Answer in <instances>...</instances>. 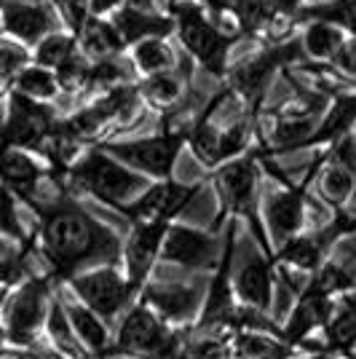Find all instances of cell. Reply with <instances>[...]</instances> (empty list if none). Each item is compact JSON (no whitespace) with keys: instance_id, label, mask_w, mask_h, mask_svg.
Returning a JSON list of instances; mask_svg holds the SVG:
<instances>
[{"instance_id":"31","label":"cell","mask_w":356,"mask_h":359,"mask_svg":"<svg viewBox=\"0 0 356 359\" xmlns=\"http://www.w3.org/2000/svg\"><path fill=\"white\" fill-rule=\"evenodd\" d=\"M324 335L329 348L335 351H351L356 346V303L343 300L341 306L332 309V316L327 319Z\"/></svg>"},{"instance_id":"33","label":"cell","mask_w":356,"mask_h":359,"mask_svg":"<svg viewBox=\"0 0 356 359\" xmlns=\"http://www.w3.org/2000/svg\"><path fill=\"white\" fill-rule=\"evenodd\" d=\"M303 16L311 22L335 25L343 32H351V38H356V0H332L324 6H311Z\"/></svg>"},{"instance_id":"12","label":"cell","mask_w":356,"mask_h":359,"mask_svg":"<svg viewBox=\"0 0 356 359\" xmlns=\"http://www.w3.org/2000/svg\"><path fill=\"white\" fill-rule=\"evenodd\" d=\"M161 257L166 263H177L182 269H217L223 260V247L214 236H209L191 225H169L161 244Z\"/></svg>"},{"instance_id":"1","label":"cell","mask_w":356,"mask_h":359,"mask_svg":"<svg viewBox=\"0 0 356 359\" xmlns=\"http://www.w3.org/2000/svg\"><path fill=\"white\" fill-rule=\"evenodd\" d=\"M38 215L43 255L62 279H73L89 266H113L121 257L118 236L70 198L62 196Z\"/></svg>"},{"instance_id":"41","label":"cell","mask_w":356,"mask_h":359,"mask_svg":"<svg viewBox=\"0 0 356 359\" xmlns=\"http://www.w3.org/2000/svg\"><path fill=\"white\" fill-rule=\"evenodd\" d=\"M308 359H332V357H322V354H316V357H308Z\"/></svg>"},{"instance_id":"35","label":"cell","mask_w":356,"mask_h":359,"mask_svg":"<svg viewBox=\"0 0 356 359\" xmlns=\"http://www.w3.org/2000/svg\"><path fill=\"white\" fill-rule=\"evenodd\" d=\"M311 282L324 295H329V298H335L338 292H345V290H351L354 287V276L348 273V271L343 269V266H335V263H324L322 269L316 271L311 276Z\"/></svg>"},{"instance_id":"6","label":"cell","mask_w":356,"mask_h":359,"mask_svg":"<svg viewBox=\"0 0 356 359\" xmlns=\"http://www.w3.org/2000/svg\"><path fill=\"white\" fill-rule=\"evenodd\" d=\"M57 116L46 102H35L22 94H8V110L0 126V145L19 150H43L57 129Z\"/></svg>"},{"instance_id":"14","label":"cell","mask_w":356,"mask_h":359,"mask_svg":"<svg viewBox=\"0 0 356 359\" xmlns=\"http://www.w3.org/2000/svg\"><path fill=\"white\" fill-rule=\"evenodd\" d=\"M169 225L172 223H134L132 236L123 247L126 279H129L134 292L145 287L153 263L161 257V244Z\"/></svg>"},{"instance_id":"17","label":"cell","mask_w":356,"mask_h":359,"mask_svg":"<svg viewBox=\"0 0 356 359\" xmlns=\"http://www.w3.org/2000/svg\"><path fill=\"white\" fill-rule=\"evenodd\" d=\"M332 309H335V298L324 295L319 287L308 279L306 290L297 295L295 306L289 311V319L282 330V341L287 346L297 344L303 338H308V332L316 327H324L327 319L332 316Z\"/></svg>"},{"instance_id":"34","label":"cell","mask_w":356,"mask_h":359,"mask_svg":"<svg viewBox=\"0 0 356 359\" xmlns=\"http://www.w3.org/2000/svg\"><path fill=\"white\" fill-rule=\"evenodd\" d=\"M233 354V341L217 332H201L188 346V359H228Z\"/></svg>"},{"instance_id":"19","label":"cell","mask_w":356,"mask_h":359,"mask_svg":"<svg viewBox=\"0 0 356 359\" xmlns=\"http://www.w3.org/2000/svg\"><path fill=\"white\" fill-rule=\"evenodd\" d=\"M233 295L241 300V306L263 311L266 314L273 300V269L266 257L247 260L236 273H231Z\"/></svg>"},{"instance_id":"36","label":"cell","mask_w":356,"mask_h":359,"mask_svg":"<svg viewBox=\"0 0 356 359\" xmlns=\"http://www.w3.org/2000/svg\"><path fill=\"white\" fill-rule=\"evenodd\" d=\"M0 233L11 236V239H22V228L16 220V207H14V194L8 188L0 185Z\"/></svg>"},{"instance_id":"40","label":"cell","mask_w":356,"mask_h":359,"mask_svg":"<svg viewBox=\"0 0 356 359\" xmlns=\"http://www.w3.org/2000/svg\"><path fill=\"white\" fill-rule=\"evenodd\" d=\"M273 3H276V6H282V8H289V11H295L300 0H273Z\"/></svg>"},{"instance_id":"42","label":"cell","mask_w":356,"mask_h":359,"mask_svg":"<svg viewBox=\"0 0 356 359\" xmlns=\"http://www.w3.org/2000/svg\"><path fill=\"white\" fill-rule=\"evenodd\" d=\"M169 3H174V0H169Z\"/></svg>"},{"instance_id":"3","label":"cell","mask_w":356,"mask_h":359,"mask_svg":"<svg viewBox=\"0 0 356 359\" xmlns=\"http://www.w3.org/2000/svg\"><path fill=\"white\" fill-rule=\"evenodd\" d=\"M188 145V132L185 129H166L161 135L139 137V140H104L100 142V148L113 156L116 161H121L123 166H129L132 172L150 177L156 182L172 180L174 164H177L179 153Z\"/></svg>"},{"instance_id":"27","label":"cell","mask_w":356,"mask_h":359,"mask_svg":"<svg viewBox=\"0 0 356 359\" xmlns=\"http://www.w3.org/2000/svg\"><path fill=\"white\" fill-rule=\"evenodd\" d=\"M139 97H142L150 107L166 113V110H172V107H177L179 102H182L185 86H182V78H179L174 70H169V73H158V75L145 78L142 86H139Z\"/></svg>"},{"instance_id":"24","label":"cell","mask_w":356,"mask_h":359,"mask_svg":"<svg viewBox=\"0 0 356 359\" xmlns=\"http://www.w3.org/2000/svg\"><path fill=\"white\" fill-rule=\"evenodd\" d=\"M313 180H316V185H319L322 198H324L329 207H335V210H343V207L356 196L354 177H351L332 156H324V158L316 161Z\"/></svg>"},{"instance_id":"28","label":"cell","mask_w":356,"mask_h":359,"mask_svg":"<svg viewBox=\"0 0 356 359\" xmlns=\"http://www.w3.org/2000/svg\"><path fill=\"white\" fill-rule=\"evenodd\" d=\"M348 35L327 22H308V27L300 38V48L311 57L313 62H332V57L338 54V48L343 46Z\"/></svg>"},{"instance_id":"39","label":"cell","mask_w":356,"mask_h":359,"mask_svg":"<svg viewBox=\"0 0 356 359\" xmlns=\"http://www.w3.org/2000/svg\"><path fill=\"white\" fill-rule=\"evenodd\" d=\"M335 70H341L348 78H356V38H345L343 46L338 48V54L329 62Z\"/></svg>"},{"instance_id":"25","label":"cell","mask_w":356,"mask_h":359,"mask_svg":"<svg viewBox=\"0 0 356 359\" xmlns=\"http://www.w3.org/2000/svg\"><path fill=\"white\" fill-rule=\"evenodd\" d=\"M64 314L70 319V327H73L78 344L83 346L91 354H102L110 346V332L104 319L94 314L91 309H86L83 303H73V306H64Z\"/></svg>"},{"instance_id":"18","label":"cell","mask_w":356,"mask_h":359,"mask_svg":"<svg viewBox=\"0 0 356 359\" xmlns=\"http://www.w3.org/2000/svg\"><path fill=\"white\" fill-rule=\"evenodd\" d=\"M46 169L30 150L3 148L0 145V185L8 188L14 198L32 201L38 196V188L43 185Z\"/></svg>"},{"instance_id":"32","label":"cell","mask_w":356,"mask_h":359,"mask_svg":"<svg viewBox=\"0 0 356 359\" xmlns=\"http://www.w3.org/2000/svg\"><path fill=\"white\" fill-rule=\"evenodd\" d=\"M233 354L238 359H284L289 354V346L271 338L266 332L244 330V332L233 335Z\"/></svg>"},{"instance_id":"8","label":"cell","mask_w":356,"mask_h":359,"mask_svg":"<svg viewBox=\"0 0 356 359\" xmlns=\"http://www.w3.org/2000/svg\"><path fill=\"white\" fill-rule=\"evenodd\" d=\"M257 156L254 153H244L233 161H225L223 166H217L214 172V188L217 196L223 201V212L233 215H244L249 217L254 225V233L260 236V241H266V233L254 217V198H257Z\"/></svg>"},{"instance_id":"26","label":"cell","mask_w":356,"mask_h":359,"mask_svg":"<svg viewBox=\"0 0 356 359\" xmlns=\"http://www.w3.org/2000/svg\"><path fill=\"white\" fill-rule=\"evenodd\" d=\"M11 91L27 97V100H35V102H48L60 94V83H57V75L51 70H46L35 62H27L11 78Z\"/></svg>"},{"instance_id":"10","label":"cell","mask_w":356,"mask_h":359,"mask_svg":"<svg viewBox=\"0 0 356 359\" xmlns=\"http://www.w3.org/2000/svg\"><path fill=\"white\" fill-rule=\"evenodd\" d=\"M48 309H51V303H48V290L43 282H38V279L25 282L8 298L6 311H3V325H6L8 341L16 346L32 344L35 332L43 327Z\"/></svg>"},{"instance_id":"11","label":"cell","mask_w":356,"mask_h":359,"mask_svg":"<svg viewBox=\"0 0 356 359\" xmlns=\"http://www.w3.org/2000/svg\"><path fill=\"white\" fill-rule=\"evenodd\" d=\"M201 191V185H185L174 180L150 182V188L129 204L123 215L132 223H172L179 212L185 210Z\"/></svg>"},{"instance_id":"5","label":"cell","mask_w":356,"mask_h":359,"mask_svg":"<svg viewBox=\"0 0 356 359\" xmlns=\"http://www.w3.org/2000/svg\"><path fill=\"white\" fill-rule=\"evenodd\" d=\"M116 348L129 357L172 359L179 348V338L156 311H150L145 303H137L121 322Z\"/></svg>"},{"instance_id":"9","label":"cell","mask_w":356,"mask_h":359,"mask_svg":"<svg viewBox=\"0 0 356 359\" xmlns=\"http://www.w3.org/2000/svg\"><path fill=\"white\" fill-rule=\"evenodd\" d=\"M78 300L91 309L100 319H113L123 311V306L132 298V285L116 266H100L89 269L70 279Z\"/></svg>"},{"instance_id":"22","label":"cell","mask_w":356,"mask_h":359,"mask_svg":"<svg viewBox=\"0 0 356 359\" xmlns=\"http://www.w3.org/2000/svg\"><path fill=\"white\" fill-rule=\"evenodd\" d=\"M75 38H78L81 54L89 62L116 60V54H121V48L126 46L121 41L116 25L113 22H104V19H97V16H89L86 25L81 27V32Z\"/></svg>"},{"instance_id":"23","label":"cell","mask_w":356,"mask_h":359,"mask_svg":"<svg viewBox=\"0 0 356 359\" xmlns=\"http://www.w3.org/2000/svg\"><path fill=\"white\" fill-rule=\"evenodd\" d=\"M327 247L322 236L313 231V233H297L289 241H284L276 252V260L284 263L287 269L303 271V273H316V271L324 266V255Z\"/></svg>"},{"instance_id":"29","label":"cell","mask_w":356,"mask_h":359,"mask_svg":"<svg viewBox=\"0 0 356 359\" xmlns=\"http://www.w3.org/2000/svg\"><path fill=\"white\" fill-rule=\"evenodd\" d=\"M132 62L134 67L139 73L150 78V75H158V73H169L174 70V51L172 46L166 43V38H145L139 43L132 46Z\"/></svg>"},{"instance_id":"4","label":"cell","mask_w":356,"mask_h":359,"mask_svg":"<svg viewBox=\"0 0 356 359\" xmlns=\"http://www.w3.org/2000/svg\"><path fill=\"white\" fill-rule=\"evenodd\" d=\"M172 22L182 46L196 62H201L209 73L225 75L228 46L231 41L220 35L214 22L209 19L207 6L201 0H174L172 3Z\"/></svg>"},{"instance_id":"16","label":"cell","mask_w":356,"mask_h":359,"mask_svg":"<svg viewBox=\"0 0 356 359\" xmlns=\"http://www.w3.org/2000/svg\"><path fill=\"white\" fill-rule=\"evenodd\" d=\"M150 311L161 316L163 322H188L196 314H201L204 292L191 285H145L142 300Z\"/></svg>"},{"instance_id":"2","label":"cell","mask_w":356,"mask_h":359,"mask_svg":"<svg viewBox=\"0 0 356 359\" xmlns=\"http://www.w3.org/2000/svg\"><path fill=\"white\" fill-rule=\"evenodd\" d=\"M67 175L73 180V185H78L81 191H86L89 196L121 212L129 204H134L150 188L148 177H142V175L132 172L129 166L116 161L100 145L86 150L83 156H78L75 164H70V169H67Z\"/></svg>"},{"instance_id":"30","label":"cell","mask_w":356,"mask_h":359,"mask_svg":"<svg viewBox=\"0 0 356 359\" xmlns=\"http://www.w3.org/2000/svg\"><path fill=\"white\" fill-rule=\"evenodd\" d=\"M78 51L81 48H78V38H75L73 32L54 30L51 35H46L43 41L35 46L32 62L46 67V70H51V73H57L62 65H67Z\"/></svg>"},{"instance_id":"13","label":"cell","mask_w":356,"mask_h":359,"mask_svg":"<svg viewBox=\"0 0 356 359\" xmlns=\"http://www.w3.org/2000/svg\"><path fill=\"white\" fill-rule=\"evenodd\" d=\"M316 164L311 166L308 177L303 180L300 185H284L282 191L271 194L263 204V215H266L268 233L279 241L282 247L284 241H289L292 236L303 233V225H306V191L311 185Z\"/></svg>"},{"instance_id":"21","label":"cell","mask_w":356,"mask_h":359,"mask_svg":"<svg viewBox=\"0 0 356 359\" xmlns=\"http://www.w3.org/2000/svg\"><path fill=\"white\" fill-rule=\"evenodd\" d=\"M356 123V94H338L329 100L324 116L319 121L308 145H335L343 137H348L351 126Z\"/></svg>"},{"instance_id":"38","label":"cell","mask_w":356,"mask_h":359,"mask_svg":"<svg viewBox=\"0 0 356 359\" xmlns=\"http://www.w3.org/2000/svg\"><path fill=\"white\" fill-rule=\"evenodd\" d=\"M25 279V260L14 252L0 255V285H19Z\"/></svg>"},{"instance_id":"7","label":"cell","mask_w":356,"mask_h":359,"mask_svg":"<svg viewBox=\"0 0 356 359\" xmlns=\"http://www.w3.org/2000/svg\"><path fill=\"white\" fill-rule=\"evenodd\" d=\"M297 48H300V41L282 43V46H268L263 51L252 54L249 60L238 62L233 70H225L228 73V89L233 91L244 105L254 110L257 102L263 100V94H266L273 73L279 67H284L287 62L295 60Z\"/></svg>"},{"instance_id":"37","label":"cell","mask_w":356,"mask_h":359,"mask_svg":"<svg viewBox=\"0 0 356 359\" xmlns=\"http://www.w3.org/2000/svg\"><path fill=\"white\" fill-rule=\"evenodd\" d=\"M329 156H332L356 182V140L354 137H343L341 142H335V145L329 148Z\"/></svg>"},{"instance_id":"15","label":"cell","mask_w":356,"mask_h":359,"mask_svg":"<svg viewBox=\"0 0 356 359\" xmlns=\"http://www.w3.org/2000/svg\"><path fill=\"white\" fill-rule=\"evenodd\" d=\"M0 27L19 46H38L54 32V14L38 3H3Z\"/></svg>"},{"instance_id":"20","label":"cell","mask_w":356,"mask_h":359,"mask_svg":"<svg viewBox=\"0 0 356 359\" xmlns=\"http://www.w3.org/2000/svg\"><path fill=\"white\" fill-rule=\"evenodd\" d=\"M116 30H118L121 41L126 46H134L145 38H166L174 30L172 16H158L142 11L137 6H121V11L116 14Z\"/></svg>"}]
</instances>
